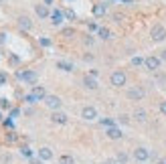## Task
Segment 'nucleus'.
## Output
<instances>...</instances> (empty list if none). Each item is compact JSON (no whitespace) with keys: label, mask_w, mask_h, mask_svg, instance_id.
I'll use <instances>...</instances> for the list:
<instances>
[{"label":"nucleus","mask_w":166,"mask_h":164,"mask_svg":"<svg viewBox=\"0 0 166 164\" xmlns=\"http://www.w3.org/2000/svg\"><path fill=\"white\" fill-rule=\"evenodd\" d=\"M112 85L113 87H124L126 85V73L124 71H113L112 73Z\"/></svg>","instance_id":"nucleus-1"},{"label":"nucleus","mask_w":166,"mask_h":164,"mask_svg":"<svg viewBox=\"0 0 166 164\" xmlns=\"http://www.w3.org/2000/svg\"><path fill=\"white\" fill-rule=\"evenodd\" d=\"M150 34H152V41H156V43H160V41H164V39H166V31H164L162 24H156Z\"/></svg>","instance_id":"nucleus-2"},{"label":"nucleus","mask_w":166,"mask_h":164,"mask_svg":"<svg viewBox=\"0 0 166 164\" xmlns=\"http://www.w3.org/2000/svg\"><path fill=\"white\" fill-rule=\"evenodd\" d=\"M16 77L22 79V81H27V83H34L37 81V73H34V71H18Z\"/></svg>","instance_id":"nucleus-3"},{"label":"nucleus","mask_w":166,"mask_h":164,"mask_svg":"<svg viewBox=\"0 0 166 164\" xmlns=\"http://www.w3.org/2000/svg\"><path fill=\"white\" fill-rule=\"evenodd\" d=\"M81 117H83V120H87V122H91V120H95V117H97V109L91 108V105H87V108H83V111H81Z\"/></svg>","instance_id":"nucleus-4"},{"label":"nucleus","mask_w":166,"mask_h":164,"mask_svg":"<svg viewBox=\"0 0 166 164\" xmlns=\"http://www.w3.org/2000/svg\"><path fill=\"white\" fill-rule=\"evenodd\" d=\"M144 65H146L148 71H158V69H160V59H158V57H148Z\"/></svg>","instance_id":"nucleus-5"},{"label":"nucleus","mask_w":166,"mask_h":164,"mask_svg":"<svg viewBox=\"0 0 166 164\" xmlns=\"http://www.w3.org/2000/svg\"><path fill=\"white\" fill-rule=\"evenodd\" d=\"M134 158H136L138 162H144V160L150 158V152H148L146 148H136V150H134Z\"/></svg>","instance_id":"nucleus-6"},{"label":"nucleus","mask_w":166,"mask_h":164,"mask_svg":"<svg viewBox=\"0 0 166 164\" xmlns=\"http://www.w3.org/2000/svg\"><path fill=\"white\" fill-rule=\"evenodd\" d=\"M45 103H47L51 109H59V108H61V99H59L57 95H47V97H45Z\"/></svg>","instance_id":"nucleus-7"},{"label":"nucleus","mask_w":166,"mask_h":164,"mask_svg":"<svg viewBox=\"0 0 166 164\" xmlns=\"http://www.w3.org/2000/svg\"><path fill=\"white\" fill-rule=\"evenodd\" d=\"M130 99H142L144 97V89L142 87H132V89H128V93H126Z\"/></svg>","instance_id":"nucleus-8"},{"label":"nucleus","mask_w":166,"mask_h":164,"mask_svg":"<svg viewBox=\"0 0 166 164\" xmlns=\"http://www.w3.org/2000/svg\"><path fill=\"white\" fill-rule=\"evenodd\" d=\"M122 136H124V134H122L120 128H116V126H113V128H107V138H112V140H120Z\"/></svg>","instance_id":"nucleus-9"},{"label":"nucleus","mask_w":166,"mask_h":164,"mask_svg":"<svg viewBox=\"0 0 166 164\" xmlns=\"http://www.w3.org/2000/svg\"><path fill=\"white\" fill-rule=\"evenodd\" d=\"M51 122H55V124H67V116H65V114H61V111H53Z\"/></svg>","instance_id":"nucleus-10"},{"label":"nucleus","mask_w":166,"mask_h":164,"mask_svg":"<svg viewBox=\"0 0 166 164\" xmlns=\"http://www.w3.org/2000/svg\"><path fill=\"white\" fill-rule=\"evenodd\" d=\"M83 85H85L87 89H97V81H95V77H91V75H85Z\"/></svg>","instance_id":"nucleus-11"},{"label":"nucleus","mask_w":166,"mask_h":164,"mask_svg":"<svg viewBox=\"0 0 166 164\" xmlns=\"http://www.w3.org/2000/svg\"><path fill=\"white\" fill-rule=\"evenodd\" d=\"M33 95L37 97V99H45V97H47L45 87H41V85H34V87H33Z\"/></svg>","instance_id":"nucleus-12"},{"label":"nucleus","mask_w":166,"mask_h":164,"mask_svg":"<svg viewBox=\"0 0 166 164\" xmlns=\"http://www.w3.org/2000/svg\"><path fill=\"white\" fill-rule=\"evenodd\" d=\"M39 158H41V160H51V158H53L51 148H41V150H39Z\"/></svg>","instance_id":"nucleus-13"},{"label":"nucleus","mask_w":166,"mask_h":164,"mask_svg":"<svg viewBox=\"0 0 166 164\" xmlns=\"http://www.w3.org/2000/svg\"><path fill=\"white\" fill-rule=\"evenodd\" d=\"M51 21H53V24H61L63 22V12L61 10H53L51 12Z\"/></svg>","instance_id":"nucleus-14"},{"label":"nucleus","mask_w":166,"mask_h":164,"mask_svg":"<svg viewBox=\"0 0 166 164\" xmlns=\"http://www.w3.org/2000/svg\"><path fill=\"white\" fill-rule=\"evenodd\" d=\"M18 24H20V28H24V31H28V28L33 27V22H31V18H28V16H20V18H18Z\"/></svg>","instance_id":"nucleus-15"},{"label":"nucleus","mask_w":166,"mask_h":164,"mask_svg":"<svg viewBox=\"0 0 166 164\" xmlns=\"http://www.w3.org/2000/svg\"><path fill=\"white\" fill-rule=\"evenodd\" d=\"M34 10H37V14H39L41 18H45V16H49V8H47L45 4H39V6L34 8Z\"/></svg>","instance_id":"nucleus-16"},{"label":"nucleus","mask_w":166,"mask_h":164,"mask_svg":"<svg viewBox=\"0 0 166 164\" xmlns=\"http://www.w3.org/2000/svg\"><path fill=\"white\" fill-rule=\"evenodd\" d=\"M134 117H136V120H138V122H146V111H144V109H136V111H134Z\"/></svg>","instance_id":"nucleus-17"},{"label":"nucleus","mask_w":166,"mask_h":164,"mask_svg":"<svg viewBox=\"0 0 166 164\" xmlns=\"http://www.w3.org/2000/svg\"><path fill=\"white\" fill-rule=\"evenodd\" d=\"M93 14H95V16L106 14V6H103V4H95V6H93Z\"/></svg>","instance_id":"nucleus-18"},{"label":"nucleus","mask_w":166,"mask_h":164,"mask_svg":"<svg viewBox=\"0 0 166 164\" xmlns=\"http://www.w3.org/2000/svg\"><path fill=\"white\" fill-rule=\"evenodd\" d=\"M57 67L63 69V71H73V65H71V63H67V61H59V63H57Z\"/></svg>","instance_id":"nucleus-19"},{"label":"nucleus","mask_w":166,"mask_h":164,"mask_svg":"<svg viewBox=\"0 0 166 164\" xmlns=\"http://www.w3.org/2000/svg\"><path fill=\"white\" fill-rule=\"evenodd\" d=\"M146 59H142V57H132V65L134 67H140V65H144Z\"/></svg>","instance_id":"nucleus-20"},{"label":"nucleus","mask_w":166,"mask_h":164,"mask_svg":"<svg viewBox=\"0 0 166 164\" xmlns=\"http://www.w3.org/2000/svg\"><path fill=\"white\" fill-rule=\"evenodd\" d=\"M20 154H22V156H27V158H31V156H33V150H31L28 146H22V148H20Z\"/></svg>","instance_id":"nucleus-21"},{"label":"nucleus","mask_w":166,"mask_h":164,"mask_svg":"<svg viewBox=\"0 0 166 164\" xmlns=\"http://www.w3.org/2000/svg\"><path fill=\"white\" fill-rule=\"evenodd\" d=\"M116 160H118V162H120V164H126V162H128V154H126V152H120V154H118V158H116Z\"/></svg>","instance_id":"nucleus-22"},{"label":"nucleus","mask_w":166,"mask_h":164,"mask_svg":"<svg viewBox=\"0 0 166 164\" xmlns=\"http://www.w3.org/2000/svg\"><path fill=\"white\" fill-rule=\"evenodd\" d=\"M97 33H99V37H101V39H109V37H112V33H109L107 28H99Z\"/></svg>","instance_id":"nucleus-23"},{"label":"nucleus","mask_w":166,"mask_h":164,"mask_svg":"<svg viewBox=\"0 0 166 164\" xmlns=\"http://www.w3.org/2000/svg\"><path fill=\"white\" fill-rule=\"evenodd\" d=\"M59 164H73V158H71V156H61L59 158Z\"/></svg>","instance_id":"nucleus-24"},{"label":"nucleus","mask_w":166,"mask_h":164,"mask_svg":"<svg viewBox=\"0 0 166 164\" xmlns=\"http://www.w3.org/2000/svg\"><path fill=\"white\" fill-rule=\"evenodd\" d=\"M24 101H27V103H34V101H39V99H37V97H34L33 93H28V95L24 97Z\"/></svg>","instance_id":"nucleus-25"},{"label":"nucleus","mask_w":166,"mask_h":164,"mask_svg":"<svg viewBox=\"0 0 166 164\" xmlns=\"http://www.w3.org/2000/svg\"><path fill=\"white\" fill-rule=\"evenodd\" d=\"M101 126H107V128H113V122H112V120H106V117H101Z\"/></svg>","instance_id":"nucleus-26"},{"label":"nucleus","mask_w":166,"mask_h":164,"mask_svg":"<svg viewBox=\"0 0 166 164\" xmlns=\"http://www.w3.org/2000/svg\"><path fill=\"white\" fill-rule=\"evenodd\" d=\"M65 16L69 18V21H73V18H75V12H73V10H67V12H65Z\"/></svg>","instance_id":"nucleus-27"},{"label":"nucleus","mask_w":166,"mask_h":164,"mask_svg":"<svg viewBox=\"0 0 166 164\" xmlns=\"http://www.w3.org/2000/svg\"><path fill=\"white\" fill-rule=\"evenodd\" d=\"M4 83H6V73L0 71V85H4Z\"/></svg>","instance_id":"nucleus-28"},{"label":"nucleus","mask_w":166,"mask_h":164,"mask_svg":"<svg viewBox=\"0 0 166 164\" xmlns=\"http://www.w3.org/2000/svg\"><path fill=\"white\" fill-rule=\"evenodd\" d=\"M120 122L122 124H128V122H130V117H128L126 114H122V116H120Z\"/></svg>","instance_id":"nucleus-29"},{"label":"nucleus","mask_w":166,"mask_h":164,"mask_svg":"<svg viewBox=\"0 0 166 164\" xmlns=\"http://www.w3.org/2000/svg\"><path fill=\"white\" fill-rule=\"evenodd\" d=\"M0 108L4 109V108H10V103L6 101V99H0Z\"/></svg>","instance_id":"nucleus-30"},{"label":"nucleus","mask_w":166,"mask_h":164,"mask_svg":"<svg viewBox=\"0 0 166 164\" xmlns=\"http://www.w3.org/2000/svg\"><path fill=\"white\" fill-rule=\"evenodd\" d=\"M41 45H43V47H49L51 41H49V39H41Z\"/></svg>","instance_id":"nucleus-31"},{"label":"nucleus","mask_w":166,"mask_h":164,"mask_svg":"<svg viewBox=\"0 0 166 164\" xmlns=\"http://www.w3.org/2000/svg\"><path fill=\"white\" fill-rule=\"evenodd\" d=\"M160 111H162V114L166 116V101H162V103H160Z\"/></svg>","instance_id":"nucleus-32"},{"label":"nucleus","mask_w":166,"mask_h":164,"mask_svg":"<svg viewBox=\"0 0 166 164\" xmlns=\"http://www.w3.org/2000/svg\"><path fill=\"white\" fill-rule=\"evenodd\" d=\"M103 164H120V162H118V160H113V158H109V160H106Z\"/></svg>","instance_id":"nucleus-33"},{"label":"nucleus","mask_w":166,"mask_h":164,"mask_svg":"<svg viewBox=\"0 0 166 164\" xmlns=\"http://www.w3.org/2000/svg\"><path fill=\"white\" fill-rule=\"evenodd\" d=\"M4 41H6V34H4V33H0V43H4Z\"/></svg>","instance_id":"nucleus-34"},{"label":"nucleus","mask_w":166,"mask_h":164,"mask_svg":"<svg viewBox=\"0 0 166 164\" xmlns=\"http://www.w3.org/2000/svg\"><path fill=\"white\" fill-rule=\"evenodd\" d=\"M31 164H43V160H41V158L39 160H31Z\"/></svg>","instance_id":"nucleus-35"},{"label":"nucleus","mask_w":166,"mask_h":164,"mask_svg":"<svg viewBox=\"0 0 166 164\" xmlns=\"http://www.w3.org/2000/svg\"><path fill=\"white\" fill-rule=\"evenodd\" d=\"M158 164H166V158H160V160H158Z\"/></svg>","instance_id":"nucleus-36"},{"label":"nucleus","mask_w":166,"mask_h":164,"mask_svg":"<svg viewBox=\"0 0 166 164\" xmlns=\"http://www.w3.org/2000/svg\"><path fill=\"white\" fill-rule=\"evenodd\" d=\"M162 59H164V61H166V51H162Z\"/></svg>","instance_id":"nucleus-37"},{"label":"nucleus","mask_w":166,"mask_h":164,"mask_svg":"<svg viewBox=\"0 0 166 164\" xmlns=\"http://www.w3.org/2000/svg\"><path fill=\"white\" fill-rule=\"evenodd\" d=\"M45 2H47V4H51V2H53V0H45Z\"/></svg>","instance_id":"nucleus-38"},{"label":"nucleus","mask_w":166,"mask_h":164,"mask_svg":"<svg viewBox=\"0 0 166 164\" xmlns=\"http://www.w3.org/2000/svg\"><path fill=\"white\" fill-rule=\"evenodd\" d=\"M122 2H132V0H122Z\"/></svg>","instance_id":"nucleus-39"}]
</instances>
